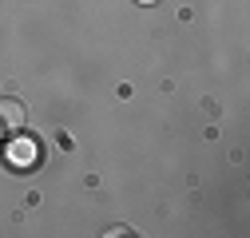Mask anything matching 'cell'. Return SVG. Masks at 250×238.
Returning <instances> with one entry per match:
<instances>
[{"instance_id":"1","label":"cell","mask_w":250,"mask_h":238,"mask_svg":"<svg viewBox=\"0 0 250 238\" xmlns=\"http://www.w3.org/2000/svg\"><path fill=\"white\" fill-rule=\"evenodd\" d=\"M24 119H28V111H24L20 99H12V96L0 99V131H4V135L20 131V127H24Z\"/></svg>"},{"instance_id":"3","label":"cell","mask_w":250,"mask_h":238,"mask_svg":"<svg viewBox=\"0 0 250 238\" xmlns=\"http://www.w3.org/2000/svg\"><path fill=\"white\" fill-rule=\"evenodd\" d=\"M135 4H159V0H135Z\"/></svg>"},{"instance_id":"2","label":"cell","mask_w":250,"mask_h":238,"mask_svg":"<svg viewBox=\"0 0 250 238\" xmlns=\"http://www.w3.org/2000/svg\"><path fill=\"white\" fill-rule=\"evenodd\" d=\"M28 159H36V147H32V143H20V147H12V163H16V167H24Z\"/></svg>"}]
</instances>
